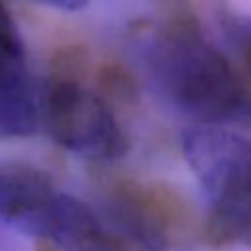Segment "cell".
Masks as SVG:
<instances>
[{
	"label": "cell",
	"mask_w": 251,
	"mask_h": 251,
	"mask_svg": "<svg viewBox=\"0 0 251 251\" xmlns=\"http://www.w3.org/2000/svg\"><path fill=\"white\" fill-rule=\"evenodd\" d=\"M39 124V102L25 63L0 67V133L29 135Z\"/></svg>",
	"instance_id": "obj_7"
},
{
	"label": "cell",
	"mask_w": 251,
	"mask_h": 251,
	"mask_svg": "<svg viewBox=\"0 0 251 251\" xmlns=\"http://www.w3.org/2000/svg\"><path fill=\"white\" fill-rule=\"evenodd\" d=\"M237 22H239V25H241L247 33H251V18H239V16H237Z\"/></svg>",
	"instance_id": "obj_14"
},
{
	"label": "cell",
	"mask_w": 251,
	"mask_h": 251,
	"mask_svg": "<svg viewBox=\"0 0 251 251\" xmlns=\"http://www.w3.org/2000/svg\"><path fill=\"white\" fill-rule=\"evenodd\" d=\"M35 251H63V249H59L55 243H51L47 239H39L35 243Z\"/></svg>",
	"instance_id": "obj_13"
},
{
	"label": "cell",
	"mask_w": 251,
	"mask_h": 251,
	"mask_svg": "<svg viewBox=\"0 0 251 251\" xmlns=\"http://www.w3.org/2000/svg\"><path fill=\"white\" fill-rule=\"evenodd\" d=\"M39 120L55 143L94 161H116L129 145L112 108L76 80L47 78Z\"/></svg>",
	"instance_id": "obj_4"
},
{
	"label": "cell",
	"mask_w": 251,
	"mask_h": 251,
	"mask_svg": "<svg viewBox=\"0 0 251 251\" xmlns=\"http://www.w3.org/2000/svg\"><path fill=\"white\" fill-rule=\"evenodd\" d=\"M153 63L173 102L202 124L251 127V100L235 67L204 35L194 12L169 16L155 41Z\"/></svg>",
	"instance_id": "obj_1"
},
{
	"label": "cell",
	"mask_w": 251,
	"mask_h": 251,
	"mask_svg": "<svg viewBox=\"0 0 251 251\" xmlns=\"http://www.w3.org/2000/svg\"><path fill=\"white\" fill-rule=\"evenodd\" d=\"M102 208L122 237L163 251L180 245L196 231L190 202L163 180H141L124 173L100 169L94 173Z\"/></svg>",
	"instance_id": "obj_3"
},
{
	"label": "cell",
	"mask_w": 251,
	"mask_h": 251,
	"mask_svg": "<svg viewBox=\"0 0 251 251\" xmlns=\"http://www.w3.org/2000/svg\"><path fill=\"white\" fill-rule=\"evenodd\" d=\"M88 49L82 43L61 45L49 61V78L84 82L88 71Z\"/></svg>",
	"instance_id": "obj_9"
},
{
	"label": "cell",
	"mask_w": 251,
	"mask_h": 251,
	"mask_svg": "<svg viewBox=\"0 0 251 251\" xmlns=\"http://www.w3.org/2000/svg\"><path fill=\"white\" fill-rule=\"evenodd\" d=\"M224 27L235 51V73L247 98L251 100V33L239 25L237 16H226Z\"/></svg>",
	"instance_id": "obj_10"
},
{
	"label": "cell",
	"mask_w": 251,
	"mask_h": 251,
	"mask_svg": "<svg viewBox=\"0 0 251 251\" xmlns=\"http://www.w3.org/2000/svg\"><path fill=\"white\" fill-rule=\"evenodd\" d=\"M182 153L212 198L202 239L214 249L251 247V141L220 127H192Z\"/></svg>",
	"instance_id": "obj_2"
},
{
	"label": "cell",
	"mask_w": 251,
	"mask_h": 251,
	"mask_svg": "<svg viewBox=\"0 0 251 251\" xmlns=\"http://www.w3.org/2000/svg\"><path fill=\"white\" fill-rule=\"evenodd\" d=\"M57 192L51 176L33 165L6 163L0 167V216L22 229H27Z\"/></svg>",
	"instance_id": "obj_6"
},
{
	"label": "cell",
	"mask_w": 251,
	"mask_h": 251,
	"mask_svg": "<svg viewBox=\"0 0 251 251\" xmlns=\"http://www.w3.org/2000/svg\"><path fill=\"white\" fill-rule=\"evenodd\" d=\"M25 231L65 251H131L127 239L108 229L96 212L78 198L63 192L53 196Z\"/></svg>",
	"instance_id": "obj_5"
},
{
	"label": "cell",
	"mask_w": 251,
	"mask_h": 251,
	"mask_svg": "<svg viewBox=\"0 0 251 251\" xmlns=\"http://www.w3.org/2000/svg\"><path fill=\"white\" fill-rule=\"evenodd\" d=\"M41 2L53 8H61V10H80L86 6L88 0H41Z\"/></svg>",
	"instance_id": "obj_12"
},
{
	"label": "cell",
	"mask_w": 251,
	"mask_h": 251,
	"mask_svg": "<svg viewBox=\"0 0 251 251\" xmlns=\"http://www.w3.org/2000/svg\"><path fill=\"white\" fill-rule=\"evenodd\" d=\"M20 63H24V43L8 8L0 0V67Z\"/></svg>",
	"instance_id": "obj_11"
},
{
	"label": "cell",
	"mask_w": 251,
	"mask_h": 251,
	"mask_svg": "<svg viewBox=\"0 0 251 251\" xmlns=\"http://www.w3.org/2000/svg\"><path fill=\"white\" fill-rule=\"evenodd\" d=\"M94 86L96 96L106 102L110 108L118 106H131L139 100V82L135 75L118 61H104L94 71Z\"/></svg>",
	"instance_id": "obj_8"
}]
</instances>
